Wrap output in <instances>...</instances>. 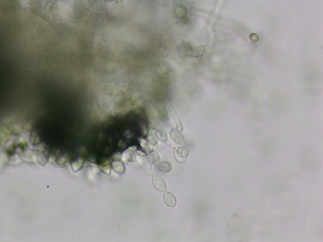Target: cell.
Here are the masks:
<instances>
[{
	"label": "cell",
	"instance_id": "cell-4",
	"mask_svg": "<svg viewBox=\"0 0 323 242\" xmlns=\"http://www.w3.org/2000/svg\"><path fill=\"white\" fill-rule=\"evenodd\" d=\"M153 184L155 188L158 190L164 192L166 190V186L165 182L161 178L155 176L153 178Z\"/></svg>",
	"mask_w": 323,
	"mask_h": 242
},
{
	"label": "cell",
	"instance_id": "cell-10",
	"mask_svg": "<svg viewBox=\"0 0 323 242\" xmlns=\"http://www.w3.org/2000/svg\"><path fill=\"white\" fill-rule=\"evenodd\" d=\"M177 155L180 157L185 158L188 156L189 152L188 149L184 147H181L175 149Z\"/></svg>",
	"mask_w": 323,
	"mask_h": 242
},
{
	"label": "cell",
	"instance_id": "cell-3",
	"mask_svg": "<svg viewBox=\"0 0 323 242\" xmlns=\"http://www.w3.org/2000/svg\"><path fill=\"white\" fill-rule=\"evenodd\" d=\"M164 202L165 204L169 207H175L177 204L176 199L172 193L165 192L163 196Z\"/></svg>",
	"mask_w": 323,
	"mask_h": 242
},
{
	"label": "cell",
	"instance_id": "cell-9",
	"mask_svg": "<svg viewBox=\"0 0 323 242\" xmlns=\"http://www.w3.org/2000/svg\"><path fill=\"white\" fill-rule=\"evenodd\" d=\"M147 139L151 145L156 144L158 141V136L156 132L152 129H150L147 135Z\"/></svg>",
	"mask_w": 323,
	"mask_h": 242
},
{
	"label": "cell",
	"instance_id": "cell-11",
	"mask_svg": "<svg viewBox=\"0 0 323 242\" xmlns=\"http://www.w3.org/2000/svg\"><path fill=\"white\" fill-rule=\"evenodd\" d=\"M149 161L151 163H155L159 162L160 156L159 154L155 151H153L149 154L147 157Z\"/></svg>",
	"mask_w": 323,
	"mask_h": 242
},
{
	"label": "cell",
	"instance_id": "cell-15",
	"mask_svg": "<svg viewBox=\"0 0 323 242\" xmlns=\"http://www.w3.org/2000/svg\"><path fill=\"white\" fill-rule=\"evenodd\" d=\"M83 161L81 159L78 160V161L73 162L72 164V166L74 170H78L83 166Z\"/></svg>",
	"mask_w": 323,
	"mask_h": 242
},
{
	"label": "cell",
	"instance_id": "cell-17",
	"mask_svg": "<svg viewBox=\"0 0 323 242\" xmlns=\"http://www.w3.org/2000/svg\"><path fill=\"white\" fill-rule=\"evenodd\" d=\"M174 154L176 160L180 163H183L185 161L186 158H183L179 157L177 154L176 151L175 150Z\"/></svg>",
	"mask_w": 323,
	"mask_h": 242
},
{
	"label": "cell",
	"instance_id": "cell-7",
	"mask_svg": "<svg viewBox=\"0 0 323 242\" xmlns=\"http://www.w3.org/2000/svg\"><path fill=\"white\" fill-rule=\"evenodd\" d=\"M205 52L206 48L204 46H197L194 48L192 51V55L195 57H199L203 56Z\"/></svg>",
	"mask_w": 323,
	"mask_h": 242
},
{
	"label": "cell",
	"instance_id": "cell-6",
	"mask_svg": "<svg viewBox=\"0 0 323 242\" xmlns=\"http://www.w3.org/2000/svg\"><path fill=\"white\" fill-rule=\"evenodd\" d=\"M121 159L124 162H135L136 161L134 152L129 148L123 152Z\"/></svg>",
	"mask_w": 323,
	"mask_h": 242
},
{
	"label": "cell",
	"instance_id": "cell-8",
	"mask_svg": "<svg viewBox=\"0 0 323 242\" xmlns=\"http://www.w3.org/2000/svg\"><path fill=\"white\" fill-rule=\"evenodd\" d=\"M157 166L159 170L164 173H168L169 172L171 169L170 164L165 161L158 162Z\"/></svg>",
	"mask_w": 323,
	"mask_h": 242
},
{
	"label": "cell",
	"instance_id": "cell-12",
	"mask_svg": "<svg viewBox=\"0 0 323 242\" xmlns=\"http://www.w3.org/2000/svg\"><path fill=\"white\" fill-rule=\"evenodd\" d=\"M163 137L167 143L171 147H175L177 146L176 143L171 139L169 133L166 131L162 132Z\"/></svg>",
	"mask_w": 323,
	"mask_h": 242
},
{
	"label": "cell",
	"instance_id": "cell-14",
	"mask_svg": "<svg viewBox=\"0 0 323 242\" xmlns=\"http://www.w3.org/2000/svg\"><path fill=\"white\" fill-rule=\"evenodd\" d=\"M140 141L141 147L144 149L146 153L149 152L150 149H151L150 145L148 144L146 141L144 139H141Z\"/></svg>",
	"mask_w": 323,
	"mask_h": 242
},
{
	"label": "cell",
	"instance_id": "cell-13",
	"mask_svg": "<svg viewBox=\"0 0 323 242\" xmlns=\"http://www.w3.org/2000/svg\"><path fill=\"white\" fill-rule=\"evenodd\" d=\"M112 165L114 169L116 171L122 173L125 169V167L122 163L119 161H114L113 162Z\"/></svg>",
	"mask_w": 323,
	"mask_h": 242
},
{
	"label": "cell",
	"instance_id": "cell-5",
	"mask_svg": "<svg viewBox=\"0 0 323 242\" xmlns=\"http://www.w3.org/2000/svg\"><path fill=\"white\" fill-rule=\"evenodd\" d=\"M169 135L172 140L176 144H183V138L178 131L175 128L172 129L170 132Z\"/></svg>",
	"mask_w": 323,
	"mask_h": 242
},
{
	"label": "cell",
	"instance_id": "cell-18",
	"mask_svg": "<svg viewBox=\"0 0 323 242\" xmlns=\"http://www.w3.org/2000/svg\"><path fill=\"white\" fill-rule=\"evenodd\" d=\"M119 19H120V18H119Z\"/></svg>",
	"mask_w": 323,
	"mask_h": 242
},
{
	"label": "cell",
	"instance_id": "cell-16",
	"mask_svg": "<svg viewBox=\"0 0 323 242\" xmlns=\"http://www.w3.org/2000/svg\"><path fill=\"white\" fill-rule=\"evenodd\" d=\"M249 38L251 40L254 42H256L259 40V37L256 34L252 33L249 35Z\"/></svg>",
	"mask_w": 323,
	"mask_h": 242
},
{
	"label": "cell",
	"instance_id": "cell-1",
	"mask_svg": "<svg viewBox=\"0 0 323 242\" xmlns=\"http://www.w3.org/2000/svg\"><path fill=\"white\" fill-rule=\"evenodd\" d=\"M137 160L139 165L145 172L151 175H154V167L145 156L138 155L137 157Z\"/></svg>",
	"mask_w": 323,
	"mask_h": 242
},
{
	"label": "cell",
	"instance_id": "cell-2",
	"mask_svg": "<svg viewBox=\"0 0 323 242\" xmlns=\"http://www.w3.org/2000/svg\"><path fill=\"white\" fill-rule=\"evenodd\" d=\"M167 107L175 123L177 129L180 133L183 130V128L180 118L171 104L168 102L167 104Z\"/></svg>",
	"mask_w": 323,
	"mask_h": 242
}]
</instances>
